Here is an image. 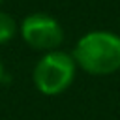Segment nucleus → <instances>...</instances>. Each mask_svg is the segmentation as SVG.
I'll list each match as a JSON object with an SVG mask.
<instances>
[{
	"label": "nucleus",
	"instance_id": "f257e3e1",
	"mask_svg": "<svg viewBox=\"0 0 120 120\" xmlns=\"http://www.w3.org/2000/svg\"><path fill=\"white\" fill-rule=\"evenodd\" d=\"M71 56L77 68L90 75H111L120 69V36L109 30H92L79 38Z\"/></svg>",
	"mask_w": 120,
	"mask_h": 120
},
{
	"label": "nucleus",
	"instance_id": "f03ea898",
	"mask_svg": "<svg viewBox=\"0 0 120 120\" xmlns=\"http://www.w3.org/2000/svg\"><path fill=\"white\" fill-rule=\"evenodd\" d=\"M77 64L71 54L64 51H49L45 52L38 64L34 66V84L45 96L62 94L75 79Z\"/></svg>",
	"mask_w": 120,
	"mask_h": 120
},
{
	"label": "nucleus",
	"instance_id": "7ed1b4c3",
	"mask_svg": "<svg viewBox=\"0 0 120 120\" xmlns=\"http://www.w3.org/2000/svg\"><path fill=\"white\" fill-rule=\"evenodd\" d=\"M21 36L26 45L38 51H56L64 39L60 22L47 13H32L21 22Z\"/></svg>",
	"mask_w": 120,
	"mask_h": 120
},
{
	"label": "nucleus",
	"instance_id": "20e7f679",
	"mask_svg": "<svg viewBox=\"0 0 120 120\" xmlns=\"http://www.w3.org/2000/svg\"><path fill=\"white\" fill-rule=\"evenodd\" d=\"M17 34V22L15 19L6 13V11H0V45L11 41Z\"/></svg>",
	"mask_w": 120,
	"mask_h": 120
},
{
	"label": "nucleus",
	"instance_id": "39448f33",
	"mask_svg": "<svg viewBox=\"0 0 120 120\" xmlns=\"http://www.w3.org/2000/svg\"><path fill=\"white\" fill-rule=\"evenodd\" d=\"M2 79H4V66H2V60H0V82H2Z\"/></svg>",
	"mask_w": 120,
	"mask_h": 120
},
{
	"label": "nucleus",
	"instance_id": "423d86ee",
	"mask_svg": "<svg viewBox=\"0 0 120 120\" xmlns=\"http://www.w3.org/2000/svg\"><path fill=\"white\" fill-rule=\"evenodd\" d=\"M0 2H2V0H0Z\"/></svg>",
	"mask_w": 120,
	"mask_h": 120
}]
</instances>
